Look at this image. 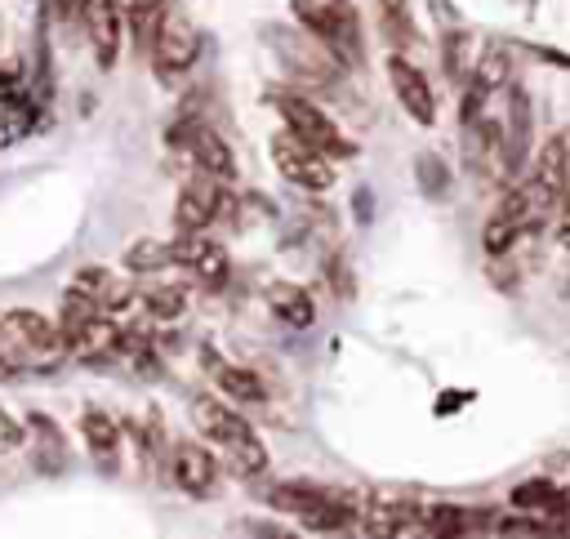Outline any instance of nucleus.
<instances>
[{
	"label": "nucleus",
	"instance_id": "nucleus-1",
	"mask_svg": "<svg viewBox=\"0 0 570 539\" xmlns=\"http://www.w3.org/2000/svg\"><path fill=\"white\" fill-rule=\"evenodd\" d=\"M191 414H196L200 432L209 437V445H218V454L232 463L236 477H263V472H267V445H263V437L249 428L245 414H236V410H232L227 401H218V396H196Z\"/></svg>",
	"mask_w": 570,
	"mask_h": 539
},
{
	"label": "nucleus",
	"instance_id": "nucleus-2",
	"mask_svg": "<svg viewBox=\"0 0 570 539\" xmlns=\"http://www.w3.org/2000/svg\"><path fill=\"white\" fill-rule=\"evenodd\" d=\"M294 18L307 27V36L338 62V67H361L365 62V40H361V18L352 0H289Z\"/></svg>",
	"mask_w": 570,
	"mask_h": 539
},
{
	"label": "nucleus",
	"instance_id": "nucleus-3",
	"mask_svg": "<svg viewBox=\"0 0 570 539\" xmlns=\"http://www.w3.org/2000/svg\"><path fill=\"white\" fill-rule=\"evenodd\" d=\"M147 53H151V67H156V76H160L165 85H174L178 76L191 71V62H196V53H200V31L191 27V18H187L178 4H169V9L160 13V22H156V31H151V40H147Z\"/></svg>",
	"mask_w": 570,
	"mask_h": 539
},
{
	"label": "nucleus",
	"instance_id": "nucleus-4",
	"mask_svg": "<svg viewBox=\"0 0 570 539\" xmlns=\"http://www.w3.org/2000/svg\"><path fill=\"white\" fill-rule=\"evenodd\" d=\"M276 111H281L285 129L294 138H303L307 147H316L321 156H352V138H343V129L334 125V116L321 102H312L307 94H294V89L276 94Z\"/></svg>",
	"mask_w": 570,
	"mask_h": 539
},
{
	"label": "nucleus",
	"instance_id": "nucleus-5",
	"mask_svg": "<svg viewBox=\"0 0 570 539\" xmlns=\"http://www.w3.org/2000/svg\"><path fill=\"white\" fill-rule=\"evenodd\" d=\"M272 160L281 169V178H289L294 187L303 192H325L334 183V169H330V156H321L316 147H307L303 138H294L289 129L272 138Z\"/></svg>",
	"mask_w": 570,
	"mask_h": 539
},
{
	"label": "nucleus",
	"instance_id": "nucleus-6",
	"mask_svg": "<svg viewBox=\"0 0 570 539\" xmlns=\"http://www.w3.org/2000/svg\"><path fill=\"white\" fill-rule=\"evenodd\" d=\"M174 143H183L187 151H191V160H196V169L200 174H209V178H218V183H232L236 178V156H232V147H227V138L209 125V120H178L174 125Z\"/></svg>",
	"mask_w": 570,
	"mask_h": 539
},
{
	"label": "nucleus",
	"instance_id": "nucleus-7",
	"mask_svg": "<svg viewBox=\"0 0 570 539\" xmlns=\"http://www.w3.org/2000/svg\"><path fill=\"white\" fill-rule=\"evenodd\" d=\"M218 214H227V192L218 178L200 174L191 178L183 192H178V205H174V227L178 232H205Z\"/></svg>",
	"mask_w": 570,
	"mask_h": 539
},
{
	"label": "nucleus",
	"instance_id": "nucleus-8",
	"mask_svg": "<svg viewBox=\"0 0 570 539\" xmlns=\"http://www.w3.org/2000/svg\"><path fill=\"white\" fill-rule=\"evenodd\" d=\"M387 80H392V94H396V102L405 107L410 120H419V125H432V120H436L432 85H428V76H423L405 53H392V58H387Z\"/></svg>",
	"mask_w": 570,
	"mask_h": 539
},
{
	"label": "nucleus",
	"instance_id": "nucleus-9",
	"mask_svg": "<svg viewBox=\"0 0 570 539\" xmlns=\"http://www.w3.org/2000/svg\"><path fill=\"white\" fill-rule=\"evenodd\" d=\"M169 249H174V263L187 267L191 276H200L205 285H223L227 272H232V258H227L223 241H214L205 232H183V241H174Z\"/></svg>",
	"mask_w": 570,
	"mask_h": 539
},
{
	"label": "nucleus",
	"instance_id": "nucleus-10",
	"mask_svg": "<svg viewBox=\"0 0 570 539\" xmlns=\"http://www.w3.org/2000/svg\"><path fill=\"white\" fill-rule=\"evenodd\" d=\"M80 18H85V31H89V45H94V58L98 67H116V53H120V36H125V9L120 0H85L80 4Z\"/></svg>",
	"mask_w": 570,
	"mask_h": 539
},
{
	"label": "nucleus",
	"instance_id": "nucleus-11",
	"mask_svg": "<svg viewBox=\"0 0 570 539\" xmlns=\"http://www.w3.org/2000/svg\"><path fill=\"white\" fill-rule=\"evenodd\" d=\"M169 472H174L178 490H187V494L205 499V494L214 490V481H218V459H214V450H209V445L178 441V445H174V454H169Z\"/></svg>",
	"mask_w": 570,
	"mask_h": 539
},
{
	"label": "nucleus",
	"instance_id": "nucleus-12",
	"mask_svg": "<svg viewBox=\"0 0 570 539\" xmlns=\"http://www.w3.org/2000/svg\"><path fill=\"white\" fill-rule=\"evenodd\" d=\"M0 334H4L13 347H27V352H49L53 343H62V339H58V325H53L45 312H36V307H9V312L0 316Z\"/></svg>",
	"mask_w": 570,
	"mask_h": 539
},
{
	"label": "nucleus",
	"instance_id": "nucleus-13",
	"mask_svg": "<svg viewBox=\"0 0 570 539\" xmlns=\"http://www.w3.org/2000/svg\"><path fill=\"white\" fill-rule=\"evenodd\" d=\"M525 151H530V98L521 85H512L508 94V129H503V174L517 178L525 169Z\"/></svg>",
	"mask_w": 570,
	"mask_h": 539
},
{
	"label": "nucleus",
	"instance_id": "nucleus-14",
	"mask_svg": "<svg viewBox=\"0 0 570 539\" xmlns=\"http://www.w3.org/2000/svg\"><path fill=\"white\" fill-rule=\"evenodd\" d=\"M267 312L281 321V325H294V330H307L316 321V303L303 285H289V281H276L267 285Z\"/></svg>",
	"mask_w": 570,
	"mask_h": 539
},
{
	"label": "nucleus",
	"instance_id": "nucleus-15",
	"mask_svg": "<svg viewBox=\"0 0 570 539\" xmlns=\"http://www.w3.org/2000/svg\"><path fill=\"white\" fill-rule=\"evenodd\" d=\"M512 503L525 512H543V517H566L570 512V490H557L552 481H521L512 490Z\"/></svg>",
	"mask_w": 570,
	"mask_h": 539
},
{
	"label": "nucleus",
	"instance_id": "nucleus-16",
	"mask_svg": "<svg viewBox=\"0 0 570 539\" xmlns=\"http://www.w3.org/2000/svg\"><path fill=\"white\" fill-rule=\"evenodd\" d=\"M209 365H214V383H218V392H223L227 401L258 405V401L267 396V388H263L258 374H249V370H240V365H223V361H209Z\"/></svg>",
	"mask_w": 570,
	"mask_h": 539
},
{
	"label": "nucleus",
	"instance_id": "nucleus-17",
	"mask_svg": "<svg viewBox=\"0 0 570 539\" xmlns=\"http://www.w3.org/2000/svg\"><path fill=\"white\" fill-rule=\"evenodd\" d=\"M80 437H85L89 454H98V459H111L120 450V423L107 410H98V405H89L80 414Z\"/></svg>",
	"mask_w": 570,
	"mask_h": 539
},
{
	"label": "nucleus",
	"instance_id": "nucleus-18",
	"mask_svg": "<svg viewBox=\"0 0 570 539\" xmlns=\"http://www.w3.org/2000/svg\"><path fill=\"white\" fill-rule=\"evenodd\" d=\"M267 499H272L281 512H294V517L303 521L307 512H316V508L330 499V486H312V481H281Z\"/></svg>",
	"mask_w": 570,
	"mask_h": 539
},
{
	"label": "nucleus",
	"instance_id": "nucleus-19",
	"mask_svg": "<svg viewBox=\"0 0 570 539\" xmlns=\"http://www.w3.org/2000/svg\"><path fill=\"white\" fill-rule=\"evenodd\" d=\"M169 4H174V0H129L125 22H129L138 49H147V40H151V31H156V22H160V13H165Z\"/></svg>",
	"mask_w": 570,
	"mask_h": 539
},
{
	"label": "nucleus",
	"instance_id": "nucleus-20",
	"mask_svg": "<svg viewBox=\"0 0 570 539\" xmlns=\"http://www.w3.org/2000/svg\"><path fill=\"white\" fill-rule=\"evenodd\" d=\"M414 169H419V187H423L432 200H441V196L450 192V169H445V160H441L436 151H419V156H414Z\"/></svg>",
	"mask_w": 570,
	"mask_h": 539
},
{
	"label": "nucleus",
	"instance_id": "nucleus-21",
	"mask_svg": "<svg viewBox=\"0 0 570 539\" xmlns=\"http://www.w3.org/2000/svg\"><path fill=\"white\" fill-rule=\"evenodd\" d=\"M169 263H174V249L160 245V241H138V245L125 249V267L129 272H160Z\"/></svg>",
	"mask_w": 570,
	"mask_h": 539
},
{
	"label": "nucleus",
	"instance_id": "nucleus-22",
	"mask_svg": "<svg viewBox=\"0 0 570 539\" xmlns=\"http://www.w3.org/2000/svg\"><path fill=\"white\" fill-rule=\"evenodd\" d=\"M379 13H383V27H387V40H396V45H410L414 40L410 0H379Z\"/></svg>",
	"mask_w": 570,
	"mask_h": 539
},
{
	"label": "nucleus",
	"instance_id": "nucleus-23",
	"mask_svg": "<svg viewBox=\"0 0 570 539\" xmlns=\"http://www.w3.org/2000/svg\"><path fill=\"white\" fill-rule=\"evenodd\" d=\"M557 236L570 245V129H561V196H557Z\"/></svg>",
	"mask_w": 570,
	"mask_h": 539
},
{
	"label": "nucleus",
	"instance_id": "nucleus-24",
	"mask_svg": "<svg viewBox=\"0 0 570 539\" xmlns=\"http://www.w3.org/2000/svg\"><path fill=\"white\" fill-rule=\"evenodd\" d=\"M147 312L156 316V321H174V316H183V307H187V294L178 290V285H160V290H147Z\"/></svg>",
	"mask_w": 570,
	"mask_h": 539
},
{
	"label": "nucleus",
	"instance_id": "nucleus-25",
	"mask_svg": "<svg viewBox=\"0 0 570 539\" xmlns=\"http://www.w3.org/2000/svg\"><path fill=\"white\" fill-rule=\"evenodd\" d=\"M67 290H76V294H89V298H98L102 303V294L111 290V276L102 272V267H80L76 276H71V285Z\"/></svg>",
	"mask_w": 570,
	"mask_h": 539
},
{
	"label": "nucleus",
	"instance_id": "nucleus-26",
	"mask_svg": "<svg viewBox=\"0 0 570 539\" xmlns=\"http://www.w3.org/2000/svg\"><path fill=\"white\" fill-rule=\"evenodd\" d=\"M330 285H334L338 294H352V285H347V272H343V263H338V258L330 263Z\"/></svg>",
	"mask_w": 570,
	"mask_h": 539
},
{
	"label": "nucleus",
	"instance_id": "nucleus-27",
	"mask_svg": "<svg viewBox=\"0 0 570 539\" xmlns=\"http://www.w3.org/2000/svg\"><path fill=\"white\" fill-rule=\"evenodd\" d=\"M539 58H552V67H570V53H557V49H534Z\"/></svg>",
	"mask_w": 570,
	"mask_h": 539
}]
</instances>
